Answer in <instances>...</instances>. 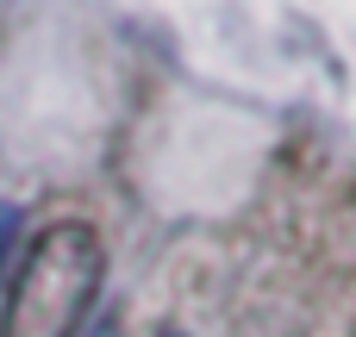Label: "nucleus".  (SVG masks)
<instances>
[{"mask_svg":"<svg viewBox=\"0 0 356 337\" xmlns=\"http://www.w3.org/2000/svg\"><path fill=\"white\" fill-rule=\"evenodd\" d=\"M81 337H119V319L106 313V319H94V325H88V331H81Z\"/></svg>","mask_w":356,"mask_h":337,"instance_id":"3","label":"nucleus"},{"mask_svg":"<svg viewBox=\"0 0 356 337\" xmlns=\"http://www.w3.org/2000/svg\"><path fill=\"white\" fill-rule=\"evenodd\" d=\"M100 275H106V244L94 225L63 219L38 231L6 281L0 337H81L100 300Z\"/></svg>","mask_w":356,"mask_h":337,"instance_id":"1","label":"nucleus"},{"mask_svg":"<svg viewBox=\"0 0 356 337\" xmlns=\"http://www.w3.org/2000/svg\"><path fill=\"white\" fill-rule=\"evenodd\" d=\"M13 231H19V213H13V206H0V256L13 250Z\"/></svg>","mask_w":356,"mask_h":337,"instance_id":"2","label":"nucleus"}]
</instances>
